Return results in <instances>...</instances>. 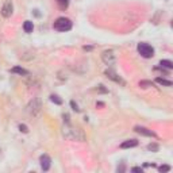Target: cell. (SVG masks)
Masks as SVG:
<instances>
[{
	"label": "cell",
	"instance_id": "cell-25",
	"mask_svg": "<svg viewBox=\"0 0 173 173\" xmlns=\"http://www.w3.org/2000/svg\"><path fill=\"white\" fill-rule=\"evenodd\" d=\"M64 119H65V122H67V123H69V115L68 114L64 115Z\"/></svg>",
	"mask_w": 173,
	"mask_h": 173
},
{
	"label": "cell",
	"instance_id": "cell-24",
	"mask_svg": "<svg viewBox=\"0 0 173 173\" xmlns=\"http://www.w3.org/2000/svg\"><path fill=\"white\" fill-rule=\"evenodd\" d=\"M97 89H99V91H100V92H106V93H107V92H108V91H107V89H106V88H104V85H102V84H100V85H99V87H97Z\"/></svg>",
	"mask_w": 173,
	"mask_h": 173
},
{
	"label": "cell",
	"instance_id": "cell-2",
	"mask_svg": "<svg viewBox=\"0 0 173 173\" xmlns=\"http://www.w3.org/2000/svg\"><path fill=\"white\" fill-rule=\"evenodd\" d=\"M41 110H42V103H41L39 97H34L27 104V112L33 116H38L41 114Z\"/></svg>",
	"mask_w": 173,
	"mask_h": 173
},
{
	"label": "cell",
	"instance_id": "cell-8",
	"mask_svg": "<svg viewBox=\"0 0 173 173\" xmlns=\"http://www.w3.org/2000/svg\"><path fill=\"white\" fill-rule=\"evenodd\" d=\"M12 12H14V4H12L11 0H5L4 5L2 8V15L4 18H10L12 15Z\"/></svg>",
	"mask_w": 173,
	"mask_h": 173
},
{
	"label": "cell",
	"instance_id": "cell-19",
	"mask_svg": "<svg viewBox=\"0 0 173 173\" xmlns=\"http://www.w3.org/2000/svg\"><path fill=\"white\" fill-rule=\"evenodd\" d=\"M158 171L161 173L169 172V171H171V166H169V165H161V166H158Z\"/></svg>",
	"mask_w": 173,
	"mask_h": 173
},
{
	"label": "cell",
	"instance_id": "cell-5",
	"mask_svg": "<svg viewBox=\"0 0 173 173\" xmlns=\"http://www.w3.org/2000/svg\"><path fill=\"white\" fill-rule=\"evenodd\" d=\"M102 59L106 65H108V67H112V65L116 62V57H115L112 50H104V52L102 53Z\"/></svg>",
	"mask_w": 173,
	"mask_h": 173
},
{
	"label": "cell",
	"instance_id": "cell-22",
	"mask_svg": "<svg viewBox=\"0 0 173 173\" xmlns=\"http://www.w3.org/2000/svg\"><path fill=\"white\" fill-rule=\"evenodd\" d=\"M124 169H126V166L123 165V164H122L121 166H118V168H116V172H121V173H122V172H124Z\"/></svg>",
	"mask_w": 173,
	"mask_h": 173
},
{
	"label": "cell",
	"instance_id": "cell-9",
	"mask_svg": "<svg viewBox=\"0 0 173 173\" xmlns=\"http://www.w3.org/2000/svg\"><path fill=\"white\" fill-rule=\"evenodd\" d=\"M39 162H41V168H42L45 172L50 169V165H52V160H50V157L48 156V154H42V156L39 157Z\"/></svg>",
	"mask_w": 173,
	"mask_h": 173
},
{
	"label": "cell",
	"instance_id": "cell-12",
	"mask_svg": "<svg viewBox=\"0 0 173 173\" xmlns=\"http://www.w3.org/2000/svg\"><path fill=\"white\" fill-rule=\"evenodd\" d=\"M23 30L26 31V33H33V30H34V24H33V22L31 20H26L23 23Z\"/></svg>",
	"mask_w": 173,
	"mask_h": 173
},
{
	"label": "cell",
	"instance_id": "cell-1",
	"mask_svg": "<svg viewBox=\"0 0 173 173\" xmlns=\"http://www.w3.org/2000/svg\"><path fill=\"white\" fill-rule=\"evenodd\" d=\"M62 135H64L67 139L69 141H78V142H84L87 139L85 134L83 133V130L80 128H74L72 127L69 123H67L62 127Z\"/></svg>",
	"mask_w": 173,
	"mask_h": 173
},
{
	"label": "cell",
	"instance_id": "cell-14",
	"mask_svg": "<svg viewBox=\"0 0 173 173\" xmlns=\"http://www.w3.org/2000/svg\"><path fill=\"white\" fill-rule=\"evenodd\" d=\"M156 83L161 84V85H165V87H172V81L171 80H165V78H161V77H157Z\"/></svg>",
	"mask_w": 173,
	"mask_h": 173
},
{
	"label": "cell",
	"instance_id": "cell-4",
	"mask_svg": "<svg viewBox=\"0 0 173 173\" xmlns=\"http://www.w3.org/2000/svg\"><path fill=\"white\" fill-rule=\"evenodd\" d=\"M137 49H138V53H139V54L142 56L143 58H152L153 56H154V49L149 45V43L141 42L139 45H138Z\"/></svg>",
	"mask_w": 173,
	"mask_h": 173
},
{
	"label": "cell",
	"instance_id": "cell-18",
	"mask_svg": "<svg viewBox=\"0 0 173 173\" xmlns=\"http://www.w3.org/2000/svg\"><path fill=\"white\" fill-rule=\"evenodd\" d=\"M160 146L157 143H149L147 145V150H150V152H158Z\"/></svg>",
	"mask_w": 173,
	"mask_h": 173
},
{
	"label": "cell",
	"instance_id": "cell-16",
	"mask_svg": "<svg viewBox=\"0 0 173 173\" xmlns=\"http://www.w3.org/2000/svg\"><path fill=\"white\" fill-rule=\"evenodd\" d=\"M58 4V7L61 8V10H65V8H68L69 5V0H56Z\"/></svg>",
	"mask_w": 173,
	"mask_h": 173
},
{
	"label": "cell",
	"instance_id": "cell-15",
	"mask_svg": "<svg viewBox=\"0 0 173 173\" xmlns=\"http://www.w3.org/2000/svg\"><path fill=\"white\" fill-rule=\"evenodd\" d=\"M50 102H53L54 104H57V106L62 104V99L58 95H50Z\"/></svg>",
	"mask_w": 173,
	"mask_h": 173
},
{
	"label": "cell",
	"instance_id": "cell-7",
	"mask_svg": "<svg viewBox=\"0 0 173 173\" xmlns=\"http://www.w3.org/2000/svg\"><path fill=\"white\" fill-rule=\"evenodd\" d=\"M134 131L141 135H145V137H153V138H157V134L152 131L150 128L147 127H143V126H135L134 127Z\"/></svg>",
	"mask_w": 173,
	"mask_h": 173
},
{
	"label": "cell",
	"instance_id": "cell-3",
	"mask_svg": "<svg viewBox=\"0 0 173 173\" xmlns=\"http://www.w3.org/2000/svg\"><path fill=\"white\" fill-rule=\"evenodd\" d=\"M53 29L57 31H69L72 29V20L68 18H58L53 23Z\"/></svg>",
	"mask_w": 173,
	"mask_h": 173
},
{
	"label": "cell",
	"instance_id": "cell-13",
	"mask_svg": "<svg viewBox=\"0 0 173 173\" xmlns=\"http://www.w3.org/2000/svg\"><path fill=\"white\" fill-rule=\"evenodd\" d=\"M160 65H161V68L173 69V62L171 59H161V61H160Z\"/></svg>",
	"mask_w": 173,
	"mask_h": 173
},
{
	"label": "cell",
	"instance_id": "cell-10",
	"mask_svg": "<svg viewBox=\"0 0 173 173\" xmlns=\"http://www.w3.org/2000/svg\"><path fill=\"white\" fill-rule=\"evenodd\" d=\"M135 146H138L137 139H127V141H124V142L121 143L122 149H131V147H135Z\"/></svg>",
	"mask_w": 173,
	"mask_h": 173
},
{
	"label": "cell",
	"instance_id": "cell-6",
	"mask_svg": "<svg viewBox=\"0 0 173 173\" xmlns=\"http://www.w3.org/2000/svg\"><path fill=\"white\" fill-rule=\"evenodd\" d=\"M104 74L107 77L110 78V80H112V81H115L116 84H121V85H126V81L122 78L121 76H118V73L114 70H111V69H107V70L104 72Z\"/></svg>",
	"mask_w": 173,
	"mask_h": 173
},
{
	"label": "cell",
	"instance_id": "cell-17",
	"mask_svg": "<svg viewBox=\"0 0 173 173\" xmlns=\"http://www.w3.org/2000/svg\"><path fill=\"white\" fill-rule=\"evenodd\" d=\"M139 87L141 88H149V87H153V83L152 81H147V80H142V81H139Z\"/></svg>",
	"mask_w": 173,
	"mask_h": 173
},
{
	"label": "cell",
	"instance_id": "cell-21",
	"mask_svg": "<svg viewBox=\"0 0 173 173\" xmlns=\"http://www.w3.org/2000/svg\"><path fill=\"white\" fill-rule=\"evenodd\" d=\"M70 106H72V108H73V110H74V111H76V112H78V111H80V108H78V106H77L76 103L73 102V100H72V102H70Z\"/></svg>",
	"mask_w": 173,
	"mask_h": 173
},
{
	"label": "cell",
	"instance_id": "cell-23",
	"mask_svg": "<svg viewBox=\"0 0 173 173\" xmlns=\"http://www.w3.org/2000/svg\"><path fill=\"white\" fill-rule=\"evenodd\" d=\"M131 171H133V172H137V173H142L143 169H142V168H138V166H135V168H133Z\"/></svg>",
	"mask_w": 173,
	"mask_h": 173
},
{
	"label": "cell",
	"instance_id": "cell-11",
	"mask_svg": "<svg viewBox=\"0 0 173 173\" xmlns=\"http://www.w3.org/2000/svg\"><path fill=\"white\" fill-rule=\"evenodd\" d=\"M11 72H12V73L20 74V76H29V70H26V69H23V68H20V67H14V68L11 69Z\"/></svg>",
	"mask_w": 173,
	"mask_h": 173
},
{
	"label": "cell",
	"instance_id": "cell-20",
	"mask_svg": "<svg viewBox=\"0 0 173 173\" xmlns=\"http://www.w3.org/2000/svg\"><path fill=\"white\" fill-rule=\"evenodd\" d=\"M19 130L22 131V133H24V134L29 133V127H27L26 124H19Z\"/></svg>",
	"mask_w": 173,
	"mask_h": 173
}]
</instances>
